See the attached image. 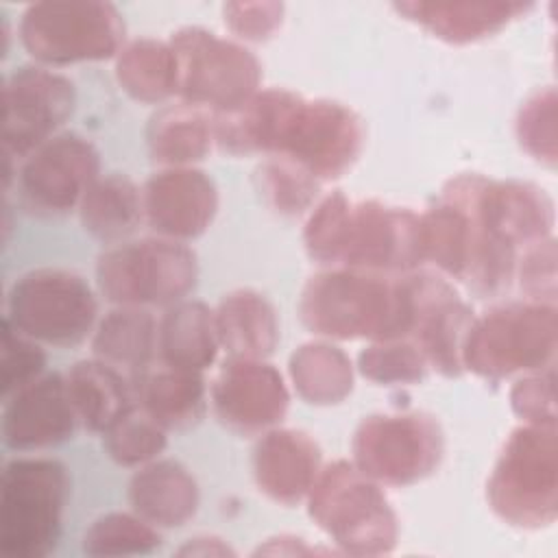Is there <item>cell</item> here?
Segmentation results:
<instances>
[{
  "mask_svg": "<svg viewBox=\"0 0 558 558\" xmlns=\"http://www.w3.org/2000/svg\"><path fill=\"white\" fill-rule=\"evenodd\" d=\"M20 39L33 59L48 65L102 61L120 52L124 22L111 2L46 0L22 13Z\"/></svg>",
  "mask_w": 558,
  "mask_h": 558,
  "instance_id": "obj_7",
  "label": "cell"
},
{
  "mask_svg": "<svg viewBox=\"0 0 558 558\" xmlns=\"http://www.w3.org/2000/svg\"><path fill=\"white\" fill-rule=\"evenodd\" d=\"M196 279V253L161 235L120 242L107 248L96 264L98 290L116 305L170 307L185 301Z\"/></svg>",
  "mask_w": 558,
  "mask_h": 558,
  "instance_id": "obj_6",
  "label": "cell"
},
{
  "mask_svg": "<svg viewBox=\"0 0 558 558\" xmlns=\"http://www.w3.org/2000/svg\"><path fill=\"white\" fill-rule=\"evenodd\" d=\"M493 512L523 530L551 525L558 514V436L556 425L517 427L490 473Z\"/></svg>",
  "mask_w": 558,
  "mask_h": 558,
  "instance_id": "obj_3",
  "label": "cell"
},
{
  "mask_svg": "<svg viewBox=\"0 0 558 558\" xmlns=\"http://www.w3.org/2000/svg\"><path fill=\"white\" fill-rule=\"evenodd\" d=\"M144 220L161 238L192 240L207 231L218 211V190L196 168H166L142 187Z\"/></svg>",
  "mask_w": 558,
  "mask_h": 558,
  "instance_id": "obj_18",
  "label": "cell"
},
{
  "mask_svg": "<svg viewBox=\"0 0 558 558\" xmlns=\"http://www.w3.org/2000/svg\"><path fill=\"white\" fill-rule=\"evenodd\" d=\"M360 373L381 386L416 384L427 373V360L410 338L375 340L357 355Z\"/></svg>",
  "mask_w": 558,
  "mask_h": 558,
  "instance_id": "obj_35",
  "label": "cell"
},
{
  "mask_svg": "<svg viewBox=\"0 0 558 558\" xmlns=\"http://www.w3.org/2000/svg\"><path fill=\"white\" fill-rule=\"evenodd\" d=\"M96 314V296L81 275L37 268L11 286L4 320L35 342L76 347L94 331Z\"/></svg>",
  "mask_w": 558,
  "mask_h": 558,
  "instance_id": "obj_9",
  "label": "cell"
},
{
  "mask_svg": "<svg viewBox=\"0 0 558 558\" xmlns=\"http://www.w3.org/2000/svg\"><path fill=\"white\" fill-rule=\"evenodd\" d=\"M161 543L155 525L137 514L109 512L96 519L83 536L87 556H140L150 554Z\"/></svg>",
  "mask_w": 558,
  "mask_h": 558,
  "instance_id": "obj_32",
  "label": "cell"
},
{
  "mask_svg": "<svg viewBox=\"0 0 558 558\" xmlns=\"http://www.w3.org/2000/svg\"><path fill=\"white\" fill-rule=\"evenodd\" d=\"M168 44L177 57V94L183 102L222 113L257 94L262 65L244 46L201 26L179 28Z\"/></svg>",
  "mask_w": 558,
  "mask_h": 558,
  "instance_id": "obj_8",
  "label": "cell"
},
{
  "mask_svg": "<svg viewBox=\"0 0 558 558\" xmlns=\"http://www.w3.org/2000/svg\"><path fill=\"white\" fill-rule=\"evenodd\" d=\"M78 418L72 408L65 377L48 373L4 399L2 440L9 449L33 451L72 438Z\"/></svg>",
  "mask_w": 558,
  "mask_h": 558,
  "instance_id": "obj_19",
  "label": "cell"
},
{
  "mask_svg": "<svg viewBox=\"0 0 558 558\" xmlns=\"http://www.w3.org/2000/svg\"><path fill=\"white\" fill-rule=\"evenodd\" d=\"M116 78L131 98L163 102L177 94V57L166 41L135 39L118 52Z\"/></svg>",
  "mask_w": 558,
  "mask_h": 558,
  "instance_id": "obj_31",
  "label": "cell"
},
{
  "mask_svg": "<svg viewBox=\"0 0 558 558\" xmlns=\"http://www.w3.org/2000/svg\"><path fill=\"white\" fill-rule=\"evenodd\" d=\"M257 183L266 203L281 216H301L314 207L320 181L286 157H270L257 170Z\"/></svg>",
  "mask_w": 558,
  "mask_h": 558,
  "instance_id": "obj_33",
  "label": "cell"
},
{
  "mask_svg": "<svg viewBox=\"0 0 558 558\" xmlns=\"http://www.w3.org/2000/svg\"><path fill=\"white\" fill-rule=\"evenodd\" d=\"M98 177L100 157L94 144L78 133H59L24 159L17 174L20 203L41 218L63 216L81 205Z\"/></svg>",
  "mask_w": 558,
  "mask_h": 558,
  "instance_id": "obj_13",
  "label": "cell"
},
{
  "mask_svg": "<svg viewBox=\"0 0 558 558\" xmlns=\"http://www.w3.org/2000/svg\"><path fill=\"white\" fill-rule=\"evenodd\" d=\"M395 9L410 22L423 26L434 37L449 44H471L506 28L512 20L525 15L530 2H397Z\"/></svg>",
  "mask_w": 558,
  "mask_h": 558,
  "instance_id": "obj_21",
  "label": "cell"
},
{
  "mask_svg": "<svg viewBox=\"0 0 558 558\" xmlns=\"http://www.w3.org/2000/svg\"><path fill=\"white\" fill-rule=\"evenodd\" d=\"M211 405L227 429L255 436L286 416L290 395L275 366L253 357H229L211 384Z\"/></svg>",
  "mask_w": 558,
  "mask_h": 558,
  "instance_id": "obj_16",
  "label": "cell"
},
{
  "mask_svg": "<svg viewBox=\"0 0 558 558\" xmlns=\"http://www.w3.org/2000/svg\"><path fill=\"white\" fill-rule=\"evenodd\" d=\"M70 493L68 471L50 458H15L0 482V551L7 558H44L61 534Z\"/></svg>",
  "mask_w": 558,
  "mask_h": 558,
  "instance_id": "obj_4",
  "label": "cell"
},
{
  "mask_svg": "<svg viewBox=\"0 0 558 558\" xmlns=\"http://www.w3.org/2000/svg\"><path fill=\"white\" fill-rule=\"evenodd\" d=\"M303 325L323 338H408L412 305L405 275L327 268L310 277L301 292Z\"/></svg>",
  "mask_w": 558,
  "mask_h": 558,
  "instance_id": "obj_1",
  "label": "cell"
},
{
  "mask_svg": "<svg viewBox=\"0 0 558 558\" xmlns=\"http://www.w3.org/2000/svg\"><path fill=\"white\" fill-rule=\"evenodd\" d=\"M131 381L135 403L166 432L196 425L207 410V388L198 371L159 362L131 375Z\"/></svg>",
  "mask_w": 558,
  "mask_h": 558,
  "instance_id": "obj_22",
  "label": "cell"
},
{
  "mask_svg": "<svg viewBox=\"0 0 558 558\" xmlns=\"http://www.w3.org/2000/svg\"><path fill=\"white\" fill-rule=\"evenodd\" d=\"M146 142L157 163L185 168L205 159L216 144L214 113L183 100L168 105L150 118Z\"/></svg>",
  "mask_w": 558,
  "mask_h": 558,
  "instance_id": "obj_27",
  "label": "cell"
},
{
  "mask_svg": "<svg viewBox=\"0 0 558 558\" xmlns=\"http://www.w3.org/2000/svg\"><path fill=\"white\" fill-rule=\"evenodd\" d=\"M558 342L554 303H506L473 318L462 364L480 377L499 379L551 368Z\"/></svg>",
  "mask_w": 558,
  "mask_h": 558,
  "instance_id": "obj_5",
  "label": "cell"
},
{
  "mask_svg": "<svg viewBox=\"0 0 558 558\" xmlns=\"http://www.w3.org/2000/svg\"><path fill=\"white\" fill-rule=\"evenodd\" d=\"M469 203L484 229L519 253L551 238L554 203L534 183L490 181L482 174H460Z\"/></svg>",
  "mask_w": 558,
  "mask_h": 558,
  "instance_id": "obj_17",
  "label": "cell"
},
{
  "mask_svg": "<svg viewBox=\"0 0 558 558\" xmlns=\"http://www.w3.org/2000/svg\"><path fill=\"white\" fill-rule=\"evenodd\" d=\"M312 521L351 556H381L395 549L397 514L379 484L353 462L336 460L320 469L310 495Z\"/></svg>",
  "mask_w": 558,
  "mask_h": 558,
  "instance_id": "obj_2",
  "label": "cell"
},
{
  "mask_svg": "<svg viewBox=\"0 0 558 558\" xmlns=\"http://www.w3.org/2000/svg\"><path fill=\"white\" fill-rule=\"evenodd\" d=\"M556 89L545 87L534 92L519 109L517 137L527 155L545 166H556Z\"/></svg>",
  "mask_w": 558,
  "mask_h": 558,
  "instance_id": "obj_36",
  "label": "cell"
},
{
  "mask_svg": "<svg viewBox=\"0 0 558 558\" xmlns=\"http://www.w3.org/2000/svg\"><path fill=\"white\" fill-rule=\"evenodd\" d=\"M129 501L150 525L179 527L198 510V484L181 462L155 460L131 477Z\"/></svg>",
  "mask_w": 558,
  "mask_h": 558,
  "instance_id": "obj_23",
  "label": "cell"
},
{
  "mask_svg": "<svg viewBox=\"0 0 558 558\" xmlns=\"http://www.w3.org/2000/svg\"><path fill=\"white\" fill-rule=\"evenodd\" d=\"M225 24L244 41L270 39L283 20L281 2H227L222 7Z\"/></svg>",
  "mask_w": 558,
  "mask_h": 558,
  "instance_id": "obj_40",
  "label": "cell"
},
{
  "mask_svg": "<svg viewBox=\"0 0 558 558\" xmlns=\"http://www.w3.org/2000/svg\"><path fill=\"white\" fill-rule=\"evenodd\" d=\"M2 397H11L20 388L33 384L44 375L46 353L41 347L15 331L7 320L2 323Z\"/></svg>",
  "mask_w": 558,
  "mask_h": 558,
  "instance_id": "obj_37",
  "label": "cell"
},
{
  "mask_svg": "<svg viewBox=\"0 0 558 558\" xmlns=\"http://www.w3.org/2000/svg\"><path fill=\"white\" fill-rule=\"evenodd\" d=\"M181 556H225V554H233V549L229 545H225L220 538H192L190 543H185L179 549Z\"/></svg>",
  "mask_w": 558,
  "mask_h": 558,
  "instance_id": "obj_41",
  "label": "cell"
},
{
  "mask_svg": "<svg viewBox=\"0 0 558 558\" xmlns=\"http://www.w3.org/2000/svg\"><path fill=\"white\" fill-rule=\"evenodd\" d=\"M362 146L364 124L353 109L333 100H305L292 92L270 157H286L323 183L342 177Z\"/></svg>",
  "mask_w": 558,
  "mask_h": 558,
  "instance_id": "obj_10",
  "label": "cell"
},
{
  "mask_svg": "<svg viewBox=\"0 0 558 558\" xmlns=\"http://www.w3.org/2000/svg\"><path fill=\"white\" fill-rule=\"evenodd\" d=\"M512 412L532 425H556V377L554 368L519 379L510 390Z\"/></svg>",
  "mask_w": 558,
  "mask_h": 558,
  "instance_id": "obj_38",
  "label": "cell"
},
{
  "mask_svg": "<svg viewBox=\"0 0 558 558\" xmlns=\"http://www.w3.org/2000/svg\"><path fill=\"white\" fill-rule=\"evenodd\" d=\"M412 320L408 338L418 347L427 366L445 377L464 371L462 347L473 323V312L449 281L432 272H408Z\"/></svg>",
  "mask_w": 558,
  "mask_h": 558,
  "instance_id": "obj_15",
  "label": "cell"
},
{
  "mask_svg": "<svg viewBox=\"0 0 558 558\" xmlns=\"http://www.w3.org/2000/svg\"><path fill=\"white\" fill-rule=\"evenodd\" d=\"M220 349L216 314L201 301H181L157 323V355L161 364L203 373Z\"/></svg>",
  "mask_w": 558,
  "mask_h": 558,
  "instance_id": "obj_25",
  "label": "cell"
},
{
  "mask_svg": "<svg viewBox=\"0 0 558 558\" xmlns=\"http://www.w3.org/2000/svg\"><path fill=\"white\" fill-rule=\"evenodd\" d=\"M74 83L57 72L24 65L4 78L2 87V153L26 159L54 137L72 116Z\"/></svg>",
  "mask_w": 558,
  "mask_h": 558,
  "instance_id": "obj_12",
  "label": "cell"
},
{
  "mask_svg": "<svg viewBox=\"0 0 558 558\" xmlns=\"http://www.w3.org/2000/svg\"><path fill=\"white\" fill-rule=\"evenodd\" d=\"M63 377L76 418L89 432L105 434L135 405L131 377L102 360L76 362Z\"/></svg>",
  "mask_w": 558,
  "mask_h": 558,
  "instance_id": "obj_24",
  "label": "cell"
},
{
  "mask_svg": "<svg viewBox=\"0 0 558 558\" xmlns=\"http://www.w3.org/2000/svg\"><path fill=\"white\" fill-rule=\"evenodd\" d=\"M92 349L96 360L131 377L150 366L157 353V320L146 307L118 305L98 320Z\"/></svg>",
  "mask_w": 558,
  "mask_h": 558,
  "instance_id": "obj_28",
  "label": "cell"
},
{
  "mask_svg": "<svg viewBox=\"0 0 558 558\" xmlns=\"http://www.w3.org/2000/svg\"><path fill=\"white\" fill-rule=\"evenodd\" d=\"M421 264L418 216L414 211L379 201H351L333 268L403 275Z\"/></svg>",
  "mask_w": 558,
  "mask_h": 558,
  "instance_id": "obj_14",
  "label": "cell"
},
{
  "mask_svg": "<svg viewBox=\"0 0 558 558\" xmlns=\"http://www.w3.org/2000/svg\"><path fill=\"white\" fill-rule=\"evenodd\" d=\"M105 449L113 462L137 466L153 462L166 449V429L137 403L124 412L105 434Z\"/></svg>",
  "mask_w": 558,
  "mask_h": 558,
  "instance_id": "obj_34",
  "label": "cell"
},
{
  "mask_svg": "<svg viewBox=\"0 0 558 558\" xmlns=\"http://www.w3.org/2000/svg\"><path fill=\"white\" fill-rule=\"evenodd\" d=\"M78 214L87 233L120 244L144 220L142 190L124 174L98 177L87 187Z\"/></svg>",
  "mask_w": 558,
  "mask_h": 558,
  "instance_id": "obj_29",
  "label": "cell"
},
{
  "mask_svg": "<svg viewBox=\"0 0 558 558\" xmlns=\"http://www.w3.org/2000/svg\"><path fill=\"white\" fill-rule=\"evenodd\" d=\"M514 279L530 301L554 303L556 296V244L551 238L541 240L523 251L517 259Z\"/></svg>",
  "mask_w": 558,
  "mask_h": 558,
  "instance_id": "obj_39",
  "label": "cell"
},
{
  "mask_svg": "<svg viewBox=\"0 0 558 558\" xmlns=\"http://www.w3.org/2000/svg\"><path fill=\"white\" fill-rule=\"evenodd\" d=\"M290 379L301 399L314 405H333L353 390L349 355L329 342H305L290 355Z\"/></svg>",
  "mask_w": 558,
  "mask_h": 558,
  "instance_id": "obj_30",
  "label": "cell"
},
{
  "mask_svg": "<svg viewBox=\"0 0 558 558\" xmlns=\"http://www.w3.org/2000/svg\"><path fill=\"white\" fill-rule=\"evenodd\" d=\"M220 347L229 357L264 360L279 342V320L272 303L255 290L229 292L216 307Z\"/></svg>",
  "mask_w": 558,
  "mask_h": 558,
  "instance_id": "obj_26",
  "label": "cell"
},
{
  "mask_svg": "<svg viewBox=\"0 0 558 558\" xmlns=\"http://www.w3.org/2000/svg\"><path fill=\"white\" fill-rule=\"evenodd\" d=\"M351 449L353 464L377 484L410 486L438 469L445 436L423 412L373 414L357 425Z\"/></svg>",
  "mask_w": 558,
  "mask_h": 558,
  "instance_id": "obj_11",
  "label": "cell"
},
{
  "mask_svg": "<svg viewBox=\"0 0 558 558\" xmlns=\"http://www.w3.org/2000/svg\"><path fill=\"white\" fill-rule=\"evenodd\" d=\"M320 447L301 429H268L253 451V475L264 495L277 504L307 499L320 473Z\"/></svg>",
  "mask_w": 558,
  "mask_h": 558,
  "instance_id": "obj_20",
  "label": "cell"
}]
</instances>
